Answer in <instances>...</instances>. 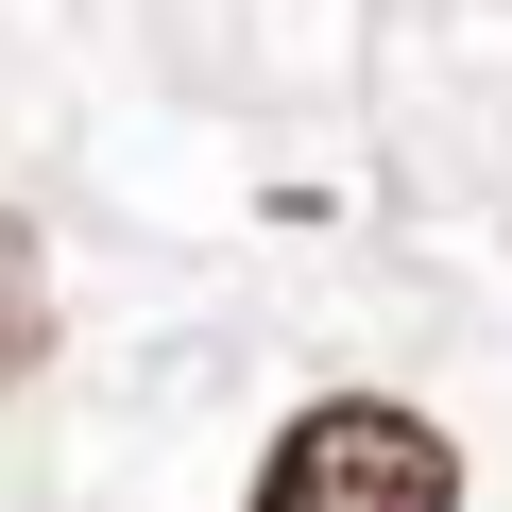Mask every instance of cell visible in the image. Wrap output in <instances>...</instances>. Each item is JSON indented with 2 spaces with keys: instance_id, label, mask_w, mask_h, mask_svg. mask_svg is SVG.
<instances>
[{
  "instance_id": "7a4b0ae2",
  "label": "cell",
  "mask_w": 512,
  "mask_h": 512,
  "mask_svg": "<svg viewBox=\"0 0 512 512\" xmlns=\"http://www.w3.org/2000/svg\"><path fill=\"white\" fill-rule=\"evenodd\" d=\"M52 376V256H35V222L0 205V393H35Z\"/></svg>"
},
{
  "instance_id": "6da1fadb",
  "label": "cell",
  "mask_w": 512,
  "mask_h": 512,
  "mask_svg": "<svg viewBox=\"0 0 512 512\" xmlns=\"http://www.w3.org/2000/svg\"><path fill=\"white\" fill-rule=\"evenodd\" d=\"M239 512H461V444L410 393H308L274 444H256Z\"/></svg>"
}]
</instances>
